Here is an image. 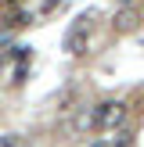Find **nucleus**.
Returning a JSON list of instances; mask_svg holds the SVG:
<instances>
[{"instance_id":"423d86ee","label":"nucleus","mask_w":144,"mask_h":147,"mask_svg":"<svg viewBox=\"0 0 144 147\" xmlns=\"http://www.w3.org/2000/svg\"><path fill=\"white\" fill-rule=\"evenodd\" d=\"M22 147H29V144H22Z\"/></svg>"},{"instance_id":"f257e3e1","label":"nucleus","mask_w":144,"mask_h":147,"mask_svg":"<svg viewBox=\"0 0 144 147\" xmlns=\"http://www.w3.org/2000/svg\"><path fill=\"white\" fill-rule=\"evenodd\" d=\"M122 122H126V104L122 100H101V104H94V129H101V133H112V129H119Z\"/></svg>"},{"instance_id":"7ed1b4c3","label":"nucleus","mask_w":144,"mask_h":147,"mask_svg":"<svg viewBox=\"0 0 144 147\" xmlns=\"http://www.w3.org/2000/svg\"><path fill=\"white\" fill-rule=\"evenodd\" d=\"M137 25H141V11H137V7H122V11H115V18H112L115 32H133Z\"/></svg>"},{"instance_id":"20e7f679","label":"nucleus","mask_w":144,"mask_h":147,"mask_svg":"<svg viewBox=\"0 0 144 147\" xmlns=\"http://www.w3.org/2000/svg\"><path fill=\"white\" fill-rule=\"evenodd\" d=\"M72 129H76V133H90L94 129V108H79V111L72 115Z\"/></svg>"},{"instance_id":"f03ea898","label":"nucleus","mask_w":144,"mask_h":147,"mask_svg":"<svg viewBox=\"0 0 144 147\" xmlns=\"http://www.w3.org/2000/svg\"><path fill=\"white\" fill-rule=\"evenodd\" d=\"M86 47H90V36H86V18H79V25L69 29V36H65V50L69 54H86Z\"/></svg>"},{"instance_id":"0eeeda50","label":"nucleus","mask_w":144,"mask_h":147,"mask_svg":"<svg viewBox=\"0 0 144 147\" xmlns=\"http://www.w3.org/2000/svg\"><path fill=\"white\" fill-rule=\"evenodd\" d=\"M97 147H101V144H97Z\"/></svg>"},{"instance_id":"39448f33","label":"nucleus","mask_w":144,"mask_h":147,"mask_svg":"<svg viewBox=\"0 0 144 147\" xmlns=\"http://www.w3.org/2000/svg\"><path fill=\"white\" fill-rule=\"evenodd\" d=\"M22 144H25V140H22L18 133H4V136H0V147H22Z\"/></svg>"}]
</instances>
